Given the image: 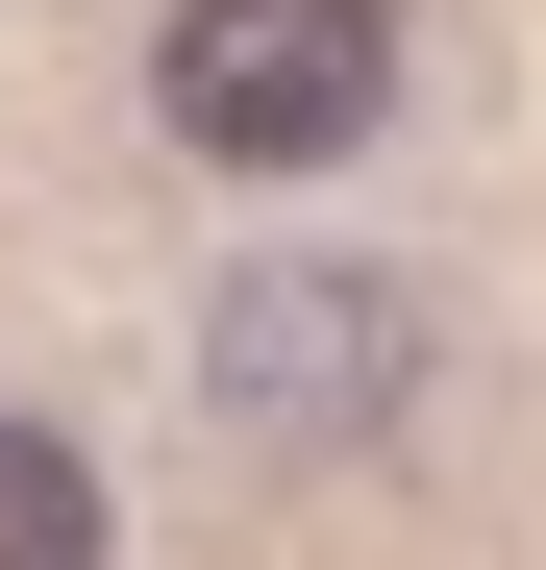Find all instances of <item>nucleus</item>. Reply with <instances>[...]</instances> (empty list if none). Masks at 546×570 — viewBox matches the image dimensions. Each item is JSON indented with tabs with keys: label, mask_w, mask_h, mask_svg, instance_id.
<instances>
[{
	"label": "nucleus",
	"mask_w": 546,
	"mask_h": 570,
	"mask_svg": "<svg viewBox=\"0 0 546 570\" xmlns=\"http://www.w3.org/2000/svg\"><path fill=\"white\" fill-rule=\"evenodd\" d=\"M149 125L199 174H323L398 125V0H174L149 50Z\"/></svg>",
	"instance_id": "1"
},
{
	"label": "nucleus",
	"mask_w": 546,
	"mask_h": 570,
	"mask_svg": "<svg viewBox=\"0 0 546 570\" xmlns=\"http://www.w3.org/2000/svg\"><path fill=\"white\" fill-rule=\"evenodd\" d=\"M199 372H224L248 446H373L422 397V298H398V273H224V298H199Z\"/></svg>",
	"instance_id": "2"
},
{
	"label": "nucleus",
	"mask_w": 546,
	"mask_h": 570,
	"mask_svg": "<svg viewBox=\"0 0 546 570\" xmlns=\"http://www.w3.org/2000/svg\"><path fill=\"white\" fill-rule=\"evenodd\" d=\"M0 570H100V471L50 422H0Z\"/></svg>",
	"instance_id": "3"
}]
</instances>
